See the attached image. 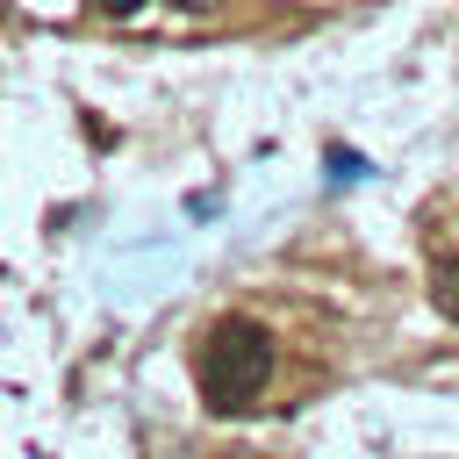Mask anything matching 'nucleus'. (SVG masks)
Listing matches in <instances>:
<instances>
[{
	"label": "nucleus",
	"instance_id": "obj_1",
	"mask_svg": "<svg viewBox=\"0 0 459 459\" xmlns=\"http://www.w3.org/2000/svg\"><path fill=\"white\" fill-rule=\"evenodd\" d=\"M194 373H201V402H208L215 416L251 409V402L265 394V380H273V330L251 323V316H222V323H208Z\"/></svg>",
	"mask_w": 459,
	"mask_h": 459
},
{
	"label": "nucleus",
	"instance_id": "obj_2",
	"mask_svg": "<svg viewBox=\"0 0 459 459\" xmlns=\"http://www.w3.org/2000/svg\"><path fill=\"white\" fill-rule=\"evenodd\" d=\"M430 301L459 323V258H437V265H430Z\"/></svg>",
	"mask_w": 459,
	"mask_h": 459
},
{
	"label": "nucleus",
	"instance_id": "obj_3",
	"mask_svg": "<svg viewBox=\"0 0 459 459\" xmlns=\"http://www.w3.org/2000/svg\"><path fill=\"white\" fill-rule=\"evenodd\" d=\"M330 172H337V179H359V172H366V165H359V158H351V151H330Z\"/></svg>",
	"mask_w": 459,
	"mask_h": 459
},
{
	"label": "nucleus",
	"instance_id": "obj_4",
	"mask_svg": "<svg viewBox=\"0 0 459 459\" xmlns=\"http://www.w3.org/2000/svg\"><path fill=\"white\" fill-rule=\"evenodd\" d=\"M93 7H100V14H136L143 0H93Z\"/></svg>",
	"mask_w": 459,
	"mask_h": 459
},
{
	"label": "nucleus",
	"instance_id": "obj_5",
	"mask_svg": "<svg viewBox=\"0 0 459 459\" xmlns=\"http://www.w3.org/2000/svg\"><path fill=\"white\" fill-rule=\"evenodd\" d=\"M172 7H186V14H208V7H215V0H172Z\"/></svg>",
	"mask_w": 459,
	"mask_h": 459
}]
</instances>
